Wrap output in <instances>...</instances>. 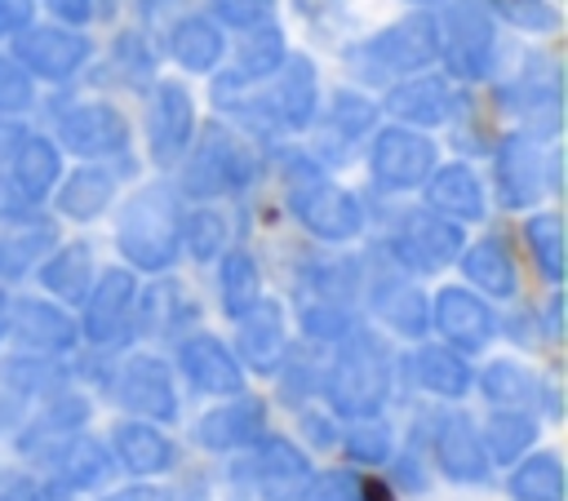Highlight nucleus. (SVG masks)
Listing matches in <instances>:
<instances>
[{
	"label": "nucleus",
	"instance_id": "obj_4",
	"mask_svg": "<svg viewBox=\"0 0 568 501\" xmlns=\"http://www.w3.org/2000/svg\"><path fill=\"white\" fill-rule=\"evenodd\" d=\"M311 474H315L311 457L293 439L266 434V430L248 443V452L231 470V479L244 483V492H253L257 501H302Z\"/></svg>",
	"mask_w": 568,
	"mask_h": 501
},
{
	"label": "nucleus",
	"instance_id": "obj_61",
	"mask_svg": "<svg viewBox=\"0 0 568 501\" xmlns=\"http://www.w3.org/2000/svg\"><path fill=\"white\" fill-rule=\"evenodd\" d=\"M364 501H395V497L386 492V483H377V479H364Z\"/></svg>",
	"mask_w": 568,
	"mask_h": 501
},
{
	"label": "nucleus",
	"instance_id": "obj_10",
	"mask_svg": "<svg viewBox=\"0 0 568 501\" xmlns=\"http://www.w3.org/2000/svg\"><path fill=\"white\" fill-rule=\"evenodd\" d=\"M115 399L124 412L142 421H178L173 372L160 355H129L115 372Z\"/></svg>",
	"mask_w": 568,
	"mask_h": 501
},
{
	"label": "nucleus",
	"instance_id": "obj_48",
	"mask_svg": "<svg viewBox=\"0 0 568 501\" xmlns=\"http://www.w3.org/2000/svg\"><path fill=\"white\" fill-rule=\"evenodd\" d=\"M53 244V226H31L27 222V231L22 235H13V239H0V279H18L44 248Z\"/></svg>",
	"mask_w": 568,
	"mask_h": 501
},
{
	"label": "nucleus",
	"instance_id": "obj_63",
	"mask_svg": "<svg viewBox=\"0 0 568 501\" xmlns=\"http://www.w3.org/2000/svg\"><path fill=\"white\" fill-rule=\"evenodd\" d=\"M417 4H430V0H417Z\"/></svg>",
	"mask_w": 568,
	"mask_h": 501
},
{
	"label": "nucleus",
	"instance_id": "obj_19",
	"mask_svg": "<svg viewBox=\"0 0 568 501\" xmlns=\"http://www.w3.org/2000/svg\"><path fill=\"white\" fill-rule=\"evenodd\" d=\"M266 430V403L257 395H226V403L209 408L195 421V443L204 452H240Z\"/></svg>",
	"mask_w": 568,
	"mask_h": 501
},
{
	"label": "nucleus",
	"instance_id": "obj_6",
	"mask_svg": "<svg viewBox=\"0 0 568 501\" xmlns=\"http://www.w3.org/2000/svg\"><path fill=\"white\" fill-rule=\"evenodd\" d=\"M248 177H253V155H248V146H244L231 129L209 124V129L200 133V142L191 146L186 164H182L178 191L191 195V200H217V195L240 191Z\"/></svg>",
	"mask_w": 568,
	"mask_h": 501
},
{
	"label": "nucleus",
	"instance_id": "obj_57",
	"mask_svg": "<svg viewBox=\"0 0 568 501\" xmlns=\"http://www.w3.org/2000/svg\"><path fill=\"white\" fill-rule=\"evenodd\" d=\"M302 430H306V439H311L315 448H333V443H337V434H333V421H328V417H320V421H315V412H302Z\"/></svg>",
	"mask_w": 568,
	"mask_h": 501
},
{
	"label": "nucleus",
	"instance_id": "obj_31",
	"mask_svg": "<svg viewBox=\"0 0 568 501\" xmlns=\"http://www.w3.org/2000/svg\"><path fill=\"white\" fill-rule=\"evenodd\" d=\"M413 377L426 395H439V399H466L470 386H475V372H470L466 355L448 350V346H422L413 355Z\"/></svg>",
	"mask_w": 568,
	"mask_h": 501
},
{
	"label": "nucleus",
	"instance_id": "obj_9",
	"mask_svg": "<svg viewBox=\"0 0 568 501\" xmlns=\"http://www.w3.org/2000/svg\"><path fill=\"white\" fill-rule=\"evenodd\" d=\"M89 53H93L89 35L67 31V27H31L27 22L22 31H13V62L27 75H40V80L75 75L89 62Z\"/></svg>",
	"mask_w": 568,
	"mask_h": 501
},
{
	"label": "nucleus",
	"instance_id": "obj_7",
	"mask_svg": "<svg viewBox=\"0 0 568 501\" xmlns=\"http://www.w3.org/2000/svg\"><path fill=\"white\" fill-rule=\"evenodd\" d=\"M493 49H497L493 18H488V9L479 0H462V4H453L444 13V22H439V53H444L453 75H462V80L488 75Z\"/></svg>",
	"mask_w": 568,
	"mask_h": 501
},
{
	"label": "nucleus",
	"instance_id": "obj_15",
	"mask_svg": "<svg viewBox=\"0 0 568 501\" xmlns=\"http://www.w3.org/2000/svg\"><path fill=\"white\" fill-rule=\"evenodd\" d=\"M430 324H435V328L444 333V341L457 346L462 355H475V350H484V346L497 337V319H493L488 301H484L479 293H470V288H457V284H448V288L435 293V301H430Z\"/></svg>",
	"mask_w": 568,
	"mask_h": 501
},
{
	"label": "nucleus",
	"instance_id": "obj_51",
	"mask_svg": "<svg viewBox=\"0 0 568 501\" xmlns=\"http://www.w3.org/2000/svg\"><path fill=\"white\" fill-rule=\"evenodd\" d=\"M213 13H217V22L248 31L257 22H271V0H213Z\"/></svg>",
	"mask_w": 568,
	"mask_h": 501
},
{
	"label": "nucleus",
	"instance_id": "obj_24",
	"mask_svg": "<svg viewBox=\"0 0 568 501\" xmlns=\"http://www.w3.org/2000/svg\"><path fill=\"white\" fill-rule=\"evenodd\" d=\"M111 457L120 470L151 479V474H164L178 466V443L155 421L129 417V421H115V430H111Z\"/></svg>",
	"mask_w": 568,
	"mask_h": 501
},
{
	"label": "nucleus",
	"instance_id": "obj_2",
	"mask_svg": "<svg viewBox=\"0 0 568 501\" xmlns=\"http://www.w3.org/2000/svg\"><path fill=\"white\" fill-rule=\"evenodd\" d=\"M115 244L129 257V266H138V270H169L178 262V248H182L178 191L164 186V182L142 186L124 204V213L115 222Z\"/></svg>",
	"mask_w": 568,
	"mask_h": 501
},
{
	"label": "nucleus",
	"instance_id": "obj_44",
	"mask_svg": "<svg viewBox=\"0 0 568 501\" xmlns=\"http://www.w3.org/2000/svg\"><path fill=\"white\" fill-rule=\"evenodd\" d=\"M524 239H528L541 275L550 284H559L564 279V222H559V213H532L524 226Z\"/></svg>",
	"mask_w": 568,
	"mask_h": 501
},
{
	"label": "nucleus",
	"instance_id": "obj_62",
	"mask_svg": "<svg viewBox=\"0 0 568 501\" xmlns=\"http://www.w3.org/2000/svg\"><path fill=\"white\" fill-rule=\"evenodd\" d=\"M9 306H13V301H9V293L0 288V341L9 337Z\"/></svg>",
	"mask_w": 568,
	"mask_h": 501
},
{
	"label": "nucleus",
	"instance_id": "obj_8",
	"mask_svg": "<svg viewBox=\"0 0 568 501\" xmlns=\"http://www.w3.org/2000/svg\"><path fill=\"white\" fill-rule=\"evenodd\" d=\"M36 452H40V461L49 466L53 483L67 488V492H98V488H106V479H111V470H115L111 448H106L102 439L84 434V430H71V434H62V439H49V443H40ZM36 452H31V457H36Z\"/></svg>",
	"mask_w": 568,
	"mask_h": 501
},
{
	"label": "nucleus",
	"instance_id": "obj_3",
	"mask_svg": "<svg viewBox=\"0 0 568 501\" xmlns=\"http://www.w3.org/2000/svg\"><path fill=\"white\" fill-rule=\"evenodd\" d=\"M435 58H439V22L430 13L399 18V22H390L386 31L368 35L364 44H355L346 53L351 71L359 80H373V84H390L399 75H417Z\"/></svg>",
	"mask_w": 568,
	"mask_h": 501
},
{
	"label": "nucleus",
	"instance_id": "obj_30",
	"mask_svg": "<svg viewBox=\"0 0 568 501\" xmlns=\"http://www.w3.org/2000/svg\"><path fill=\"white\" fill-rule=\"evenodd\" d=\"M58 173H62V160H58V146H53L49 137H31V133H27V137L13 146V155H9V182H13L31 204H40V200L53 191Z\"/></svg>",
	"mask_w": 568,
	"mask_h": 501
},
{
	"label": "nucleus",
	"instance_id": "obj_17",
	"mask_svg": "<svg viewBox=\"0 0 568 501\" xmlns=\"http://www.w3.org/2000/svg\"><path fill=\"white\" fill-rule=\"evenodd\" d=\"M138 301V279L124 266H106L98 284L84 293V337L98 346H111L129 333V315Z\"/></svg>",
	"mask_w": 568,
	"mask_h": 501
},
{
	"label": "nucleus",
	"instance_id": "obj_53",
	"mask_svg": "<svg viewBox=\"0 0 568 501\" xmlns=\"http://www.w3.org/2000/svg\"><path fill=\"white\" fill-rule=\"evenodd\" d=\"M31 217H36V204L9 177H0V222H31Z\"/></svg>",
	"mask_w": 568,
	"mask_h": 501
},
{
	"label": "nucleus",
	"instance_id": "obj_1",
	"mask_svg": "<svg viewBox=\"0 0 568 501\" xmlns=\"http://www.w3.org/2000/svg\"><path fill=\"white\" fill-rule=\"evenodd\" d=\"M395 377V355L390 346L368 333V328H351L342 341H337V355L333 364L320 372V390L328 399V408L337 417H377L386 403H390V381Z\"/></svg>",
	"mask_w": 568,
	"mask_h": 501
},
{
	"label": "nucleus",
	"instance_id": "obj_59",
	"mask_svg": "<svg viewBox=\"0 0 568 501\" xmlns=\"http://www.w3.org/2000/svg\"><path fill=\"white\" fill-rule=\"evenodd\" d=\"M22 137H27V133H22L18 124H0V155L9 160V155H13V146H18Z\"/></svg>",
	"mask_w": 568,
	"mask_h": 501
},
{
	"label": "nucleus",
	"instance_id": "obj_52",
	"mask_svg": "<svg viewBox=\"0 0 568 501\" xmlns=\"http://www.w3.org/2000/svg\"><path fill=\"white\" fill-rule=\"evenodd\" d=\"M501 9L510 22H519L528 31H555L559 27V9H550L541 0H501Z\"/></svg>",
	"mask_w": 568,
	"mask_h": 501
},
{
	"label": "nucleus",
	"instance_id": "obj_60",
	"mask_svg": "<svg viewBox=\"0 0 568 501\" xmlns=\"http://www.w3.org/2000/svg\"><path fill=\"white\" fill-rule=\"evenodd\" d=\"M0 501H44V497H40L31 483H9V488L0 492Z\"/></svg>",
	"mask_w": 568,
	"mask_h": 501
},
{
	"label": "nucleus",
	"instance_id": "obj_20",
	"mask_svg": "<svg viewBox=\"0 0 568 501\" xmlns=\"http://www.w3.org/2000/svg\"><path fill=\"white\" fill-rule=\"evenodd\" d=\"M271 75H275V84H271V93H266L253 111H257V115H271V120L284 124V129H306V124L315 120V106H320L315 67H311L306 58H288V53H284V62H280Z\"/></svg>",
	"mask_w": 568,
	"mask_h": 501
},
{
	"label": "nucleus",
	"instance_id": "obj_55",
	"mask_svg": "<svg viewBox=\"0 0 568 501\" xmlns=\"http://www.w3.org/2000/svg\"><path fill=\"white\" fill-rule=\"evenodd\" d=\"M31 9L36 0H0V35H13L31 22Z\"/></svg>",
	"mask_w": 568,
	"mask_h": 501
},
{
	"label": "nucleus",
	"instance_id": "obj_27",
	"mask_svg": "<svg viewBox=\"0 0 568 501\" xmlns=\"http://www.w3.org/2000/svg\"><path fill=\"white\" fill-rule=\"evenodd\" d=\"M89 399L80 395V390H53V395H44V403H40V412L27 421V430L18 434V452H36L40 443H49V439H62V434H71V430H84V421H89Z\"/></svg>",
	"mask_w": 568,
	"mask_h": 501
},
{
	"label": "nucleus",
	"instance_id": "obj_49",
	"mask_svg": "<svg viewBox=\"0 0 568 501\" xmlns=\"http://www.w3.org/2000/svg\"><path fill=\"white\" fill-rule=\"evenodd\" d=\"M302 501H364V479L355 470H320L311 474Z\"/></svg>",
	"mask_w": 568,
	"mask_h": 501
},
{
	"label": "nucleus",
	"instance_id": "obj_23",
	"mask_svg": "<svg viewBox=\"0 0 568 501\" xmlns=\"http://www.w3.org/2000/svg\"><path fill=\"white\" fill-rule=\"evenodd\" d=\"M541 177H546V164H541L537 137L506 133L497 142V200L506 208H528V204H537V195L546 186Z\"/></svg>",
	"mask_w": 568,
	"mask_h": 501
},
{
	"label": "nucleus",
	"instance_id": "obj_25",
	"mask_svg": "<svg viewBox=\"0 0 568 501\" xmlns=\"http://www.w3.org/2000/svg\"><path fill=\"white\" fill-rule=\"evenodd\" d=\"M386 111L404 124H417V129H435L448 120L453 111V89L448 80L439 75H408L399 80L390 93H386Z\"/></svg>",
	"mask_w": 568,
	"mask_h": 501
},
{
	"label": "nucleus",
	"instance_id": "obj_33",
	"mask_svg": "<svg viewBox=\"0 0 568 501\" xmlns=\"http://www.w3.org/2000/svg\"><path fill=\"white\" fill-rule=\"evenodd\" d=\"M537 412L532 408H493L488 412V426L479 430L484 434V448H488V461L493 466H515L532 443H537Z\"/></svg>",
	"mask_w": 568,
	"mask_h": 501
},
{
	"label": "nucleus",
	"instance_id": "obj_38",
	"mask_svg": "<svg viewBox=\"0 0 568 501\" xmlns=\"http://www.w3.org/2000/svg\"><path fill=\"white\" fill-rule=\"evenodd\" d=\"M40 284L53 297H62V301H84V293L93 284V253H89V244H62L40 266Z\"/></svg>",
	"mask_w": 568,
	"mask_h": 501
},
{
	"label": "nucleus",
	"instance_id": "obj_11",
	"mask_svg": "<svg viewBox=\"0 0 568 501\" xmlns=\"http://www.w3.org/2000/svg\"><path fill=\"white\" fill-rule=\"evenodd\" d=\"M390 253L399 266L430 275L448 262H457L462 253V222H448L439 213H408L399 222V231L390 235Z\"/></svg>",
	"mask_w": 568,
	"mask_h": 501
},
{
	"label": "nucleus",
	"instance_id": "obj_46",
	"mask_svg": "<svg viewBox=\"0 0 568 501\" xmlns=\"http://www.w3.org/2000/svg\"><path fill=\"white\" fill-rule=\"evenodd\" d=\"M297 319H302V333H306L311 341H342V337L355 328L351 310H346V306H337L333 297H320V301L311 297V301H302Z\"/></svg>",
	"mask_w": 568,
	"mask_h": 501
},
{
	"label": "nucleus",
	"instance_id": "obj_39",
	"mask_svg": "<svg viewBox=\"0 0 568 501\" xmlns=\"http://www.w3.org/2000/svg\"><path fill=\"white\" fill-rule=\"evenodd\" d=\"M515 501H564V461L559 452H532L510 470Z\"/></svg>",
	"mask_w": 568,
	"mask_h": 501
},
{
	"label": "nucleus",
	"instance_id": "obj_13",
	"mask_svg": "<svg viewBox=\"0 0 568 501\" xmlns=\"http://www.w3.org/2000/svg\"><path fill=\"white\" fill-rule=\"evenodd\" d=\"M430 448H435V461H439L444 479H453V483H488L493 461H488L484 434H479V426L470 421V412H462V408L439 412V417H435Z\"/></svg>",
	"mask_w": 568,
	"mask_h": 501
},
{
	"label": "nucleus",
	"instance_id": "obj_21",
	"mask_svg": "<svg viewBox=\"0 0 568 501\" xmlns=\"http://www.w3.org/2000/svg\"><path fill=\"white\" fill-rule=\"evenodd\" d=\"M240 328H235V346H240V359L253 368V372H275L288 355V328H284V306L275 297H257L244 315H235Z\"/></svg>",
	"mask_w": 568,
	"mask_h": 501
},
{
	"label": "nucleus",
	"instance_id": "obj_40",
	"mask_svg": "<svg viewBox=\"0 0 568 501\" xmlns=\"http://www.w3.org/2000/svg\"><path fill=\"white\" fill-rule=\"evenodd\" d=\"M217 297H222V310H226L231 319H235V315H244V310L262 297L257 262H253L244 248L222 253V266H217Z\"/></svg>",
	"mask_w": 568,
	"mask_h": 501
},
{
	"label": "nucleus",
	"instance_id": "obj_34",
	"mask_svg": "<svg viewBox=\"0 0 568 501\" xmlns=\"http://www.w3.org/2000/svg\"><path fill=\"white\" fill-rule=\"evenodd\" d=\"M475 386L484 390V399H488L493 408H532V412H537V403H541V381H537V372H532L528 364H519V359H493V364L475 377Z\"/></svg>",
	"mask_w": 568,
	"mask_h": 501
},
{
	"label": "nucleus",
	"instance_id": "obj_16",
	"mask_svg": "<svg viewBox=\"0 0 568 501\" xmlns=\"http://www.w3.org/2000/svg\"><path fill=\"white\" fill-rule=\"evenodd\" d=\"M58 142L80 160H102L129 146V120L106 102H80L58 120Z\"/></svg>",
	"mask_w": 568,
	"mask_h": 501
},
{
	"label": "nucleus",
	"instance_id": "obj_18",
	"mask_svg": "<svg viewBox=\"0 0 568 501\" xmlns=\"http://www.w3.org/2000/svg\"><path fill=\"white\" fill-rule=\"evenodd\" d=\"M178 368L182 377L200 390V395H240L244 390V368L231 355L226 341H217L213 333H191L178 341Z\"/></svg>",
	"mask_w": 568,
	"mask_h": 501
},
{
	"label": "nucleus",
	"instance_id": "obj_5",
	"mask_svg": "<svg viewBox=\"0 0 568 501\" xmlns=\"http://www.w3.org/2000/svg\"><path fill=\"white\" fill-rule=\"evenodd\" d=\"M288 208L293 217L315 235V239H328V244H342V239H355V231L364 226V208L351 191H342L337 182L320 177L315 164H297L293 168V186H288Z\"/></svg>",
	"mask_w": 568,
	"mask_h": 501
},
{
	"label": "nucleus",
	"instance_id": "obj_37",
	"mask_svg": "<svg viewBox=\"0 0 568 501\" xmlns=\"http://www.w3.org/2000/svg\"><path fill=\"white\" fill-rule=\"evenodd\" d=\"M222 31H217V22L213 18H204V13H191V18H182V22H173V31H169V53L178 58V67H186V71H213L217 67V58H222Z\"/></svg>",
	"mask_w": 568,
	"mask_h": 501
},
{
	"label": "nucleus",
	"instance_id": "obj_32",
	"mask_svg": "<svg viewBox=\"0 0 568 501\" xmlns=\"http://www.w3.org/2000/svg\"><path fill=\"white\" fill-rule=\"evenodd\" d=\"M67 381H71V372L58 364V355L22 350V355L0 359V390H9L18 399H44V395L62 390Z\"/></svg>",
	"mask_w": 568,
	"mask_h": 501
},
{
	"label": "nucleus",
	"instance_id": "obj_29",
	"mask_svg": "<svg viewBox=\"0 0 568 501\" xmlns=\"http://www.w3.org/2000/svg\"><path fill=\"white\" fill-rule=\"evenodd\" d=\"M373 310L382 315V324H390V333L413 337V341H422L430 328V301L408 279H382L373 288Z\"/></svg>",
	"mask_w": 568,
	"mask_h": 501
},
{
	"label": "nucleus",
	"instance_id": "obj_56",
	"mask_svg": "<svg viewBox=\"0 0 568 501\" xmlns=\"http://www.w3.org/2000/svg\"><path fill=\"white\" fill-rule=\"evenodd\" d=\"M390 470L404 479L408 492H422V488H426V474L417 470V457H413V452H390Z\"/></svg>",
	"mask_w": 568,
	"mask_h": 501
},
{
	"label": "nucleus",
	"instance_id": "obj_43",
	"mask_svg": "<svg viewBox=\"0 0 568 501\" xmlns=\"http://www.w3.org/2000/svg\"><path fill=\"white\" fill-rule=\"evenodd\" d=\"M373 124H377V106H373L368 98H359V93H351V89L333 93V106H328V142H337V146L346 151V146L359 142L364 133H373ZM342 151H337V155H342Z\"/></svg>",
	"mask_w": 568,
	"mask_h": 501
},
{
	"label": "nucleus",
	"instance_id": "obj_41",
	"mask_svg": "<svg viewBox=\"0 0 568 501\" xmlns=\"http://www.w3.org/2000/svg\"><path fill=\"white\" fill-rule=\"evenodd\" d=\"M506 98H510V106L532 124V137L537 133H555L559 129V80L555 75H546V80H524V84H515V89H506Z\"/></svg>",
	"mask_w": 568,
	"mask_h": 501
},
{
	"label": "nucleus",
	"instance_id": "obj_45",
	"mask_svg": "<svg viewBox=\"0 0 568 501\" xmlns=\"http://www.w3.org/2000/svg\"><path fill=\"white\" fill-rule=\"evenodd\" d=\"M182 244L195 262H213L226 248V217L217 208H195L182 217Z\"/></svg>",
	"mask_w": 568,
	"mask_h": 501
},
{
	"label": "nucleus",
	"instance_id": "obj_14",
	"mask_svg": "<svg viewBox=\"0 0 568 501\" xmlns=\"http://www.w3.org/2000/svg\"><path fill=\"white\" fill-rule=\"evenodd\" d=\"M368 168L390 191L422 186L430 177V168H435V142L426 133H413V129H382L373 137Z\"/></svg>",
	"mask_w": 568,
	"mask_h": 501
},
{
	"label": "nucleus",
	"instance_id": "obj_42",
	"mask_svg": "<svg viewBox=\"0 0 568 501\" xmlns=\"http://www.w3.org/2000/svg\"><path fill=\"white\" fill-rule=\"evenodd\" d=\"M280 62H284V35H280V27L275 22L248 27L244 40H240V53H235V75L240 80H262Z\"/></svg>",
	"mask_w": 568,
	"mask_h": 501
},
{
	"label": "nucleus",
	"instance_id": "obj_36",
	"mask_svg": "<svg viewBox=\"0 0 568 501\" xmlns=\"http://www.w3.org/2000/svg\"><path fill=\"white\" fill-rule=\"evenodd\" d=\"M111 195H115V177H111V168L84 164V168H75V173L58 186V213L71 217V222H93L98 213H106Z\"/></svg>",
	"mask_w": 568,
	"mask_h": 501
},
{
	"label": "nucleus",
	"instance_id": "obj_26",
	"mask_svg": "<svg viewBox=\"0 0 568 501\" xmlns=\"http://www.w3.org/2000/svg\"><path fill=\"white\" fill-rule=\"evenodd\" d=\"M422 186H426L430 213H439L448 222H479L484 217V186L466 164L430 168V177Z\"/></svg>",
	"mask_w": 568,
	"mask_h": 501
},
{
	"label": "nucleus",
	"instance_id": "obj_50",
	"mask_svg": "<svg viewBox=\"0 0 568 501\" xmlns=\"http://www.w3.org/2000/svg\"><path fill=\"white\" fill-rule=\"evenodd\" d=\"M31 98H36L31 75L13 58H0V111H27Z\"/></svg>",
	"mask_w": 568,
	"mask_h": 501
},
{
	"label": "nucleus",
	"instance_id": "obj_28",
	"mask_svg": "<svg viewBox=\"0 0 568 501\" xmlns=\"http://www.w3.org/2000/svg\"><path fill=\"white\" fill-rule=\"evenodd\" d=\"M191 319H195V301L169 279L151 284L142 293V301H133V315H129L133 333H142V337H173Z\"/></svg>",
	"mask_w": 568,
	"mask_h": 501
},
{
	"label": "nucleus",
	"instance_id": "obj_58",
	"mask_svg": "<svg viewBox=\"0 0 568 501\" xmlns=\"http://www.w3.org/2000/svg\"><path fill=\"white\" fill-rule=\"evenodd\" d=\"M44 4H49V9H53L62 22H75V27H80V22L93 13V0H44Z\"/></svg>",
	"mask_w": 568,
	"mask_h": 501
},
{
	"label": "nucleus",
	"instance_id": "obj_22",
	"mask_svg": "<svg viewBox=\"0 0 568 501\" xmlns=\"http://www.w3.org/2000/svg\"><path fill=\"white\" fill-rule=\"evenodd\" d=\"M9 333L18 337L22 350H36V355H71L80 341V328L71 324V315L40 297H22L9 306Z\"/></svg>",
	"mask_w": 568,
	"mask_h": 501
},
{
	"label": "nucleus",
	"instance_id": "obj_35",
	"mask_svg": "<svg viewBox=\"0 0 568 501\" xmlns=\"http://www.w3.org/2000/svg\"><path fill=\"white\" fill-rule=\"evenodd\" d=\"M457 257H462V275H466L475 288H484L488 297H510V293L519 288L515 257H510V248H506L501 239H479V244H470V248L457 253Z\"/></svg>",
	"mask_w": 568,
	"mask_h": 501
},
{
	"label": "nucleus",
	"instance_id": "obj_54",
	"mask_svg": "<svg viewBox=\"0 0 568 501\" xmlns=\"http://www.w3.org/2000/svg\"><path fill=\"white\" fill-rule=\"evenodd\" d=\"M98 501H178V492L164 488V483H146V479H138V483L115 488V492H106V497H98Z\"/></svg>",
	"mask_w": 568,
	"mask_h": 501
},
{
	"label": "nucleus",
	"instance_id": "obj_12",
	"mask_svg": "<svg viewBox=\"0 0 568 501\" xmlns=\"http://www.w3.org/2000/svg\"><path fill=\"white\" fill-rule=\"evenodd\" d=\"M195 137V106L191 93L178 80H160L151 89V106H146V142H151V160L160 168H173L182 160V151Z\"/></svg>",
	"mask_w": 568,
	"mask_h": 501
},
{
	"label": "nucleus",
	"instance_id": "obj_47",
	"mask_svg": "<svg viewBox=\"0 0 568 501\" xmlns=\"http://www.w3.org/2000/svg\"><path fill=\"white\" fill-rule=\"evenodd\" d=\"M342 448H346V457L355 461V466H386L390 461V452H395V439H390V430L382 426V421H355L351 430H346V439H342Z\"/></svg>",
	"mask_w": 568,
	"mask_h": 501
}]
</instances>
